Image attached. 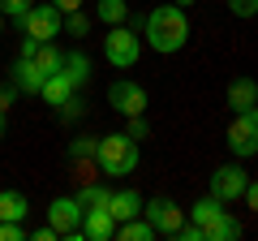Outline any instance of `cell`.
<instances>
[{"label":"cell","mask_w":258,"mask_h":241,"mask_svg":"<svg viewBox=\"0 0 258 241\" xmlns=\"http://www.w3.org/2000/svg\"><path fill=\"white\" fill-rule=\"evenodd\" d=\"M142 43L159 56H172L189 43V18H185L181 5H155V9L142 18Z\"/></svg>","instance_id":"cell-1"},{"label":"cell","mask_w":258,"mask_h":241,"mask_svg":"<svg viewBox=\"0 0 258 241\" xmlns=\"http://www.w3.org/2000/svg\"><path fill=\"white\" fill-rule=\"evenodd\" d=\"M95 164H99L103 176H129L138 168V138H129V134H108V138H99Z\"/></svg>","instance_id":"cell-2"},{"label":"cell","mask_w":258,"mask_h":241,"mask_svg":"<svg viewBox=\"0 0 258 241\" xmlns=\"http://www.w3.org/2000/svg\"><path fill=\"white\" fill-rule=\"evenodd\" d=\"M103 56H108L112 69H134L142 56V35L134 26H108V35H103Z\"/></svg>","instance_id":"cell-3"},{"label":"cell","mask_w":258,"mask_h":241,"mask_svg":"<svg viewBox=\"0 0 258 241\" xmlns=\"http://www.w3.org/2000/svg\"><path fill=\"white\" fill-rule=\"evenodd\" d=\"M82 215H86V207H82V198H52L47 203V224H52L60 237H69V241H82Z\"/></svg>","instance_id":"cell-4"},{"label":"cell","mask_w":258,"mask_h":241,"mask_svg":"<svg viewBox=\"0 0 258 241\" xmlns=\"http://www.w3.org/2000/svg\"><path fill=\"white\" fill-rule=\"evenodd\" d=\"M18 26H22V35H30V39H60V30H64V13L56 9L52 0H47V5H30L26 18H22Z\"/></svg>","instance_id":"cell-5"},{"label":"cell","mask_w":258,"mask_h":241,"mask_svg":"<svg viewBox=\"0 0 258 241\" xmlns=\"http://www.w3.org/2000/svg\"><path fill=\"white\" fill-rule=\"evenodd\" d=\"M228 151L237 159L258 155V120L249 116V112H232V120H228Z\"/></svg>","instance_id":"cell-6"},{"label":"cell","mask_w":258,"mask_h":241,"mask_svg":"<svg viewBox=\"0 0 258 241\" xmlns=\"http://www.w3.org/2000/svg\"><path fill=\"white\" fill-rule=\"evenodd\" d=\"M108 103L120 112V116H147V91H142L138 82H129V78H116V82L108 86Z\"/></svg>","instance_id":"cell-7"},{"label":"cell","mask_w":258,"mask_h":241,"mask_svg":"<svg viewBox=\"0 0 258 241\" xmlns=\"http://www.w3.org/2000/svg\"><path fill=\"white\" fill-rule=\"evenodd\" d=\"M245 186H249V172L237 164H224L211 172V194L220 198V203H237V198H245Z\"/></svg>","instance_id":"cell-8"},{"label":"cell","mask_w":258,"mask_h":241,"mask_svg":"<svg viewBox=\"0 0 258 241\" xmlns=\"http://www.w3.org/2000/svg\"><path fill=\"white\" fill-rule=\"evenodd\" d=\"M142 215H147V220L155 224V232H159V237H172V232L185 224V211L172 203V198H151V203H142Z\"/></svg>","instance_id":"cell-9"},{"label":"cell","mask_w":258,"mask_h":241,"mask_svg":"<svg viewBox=\"0 0 258 241\" xmlns=\"http://www.w3.org/2000/svg\"><path fill=\"white\" fill-rule=\"evenodd\" d=\"M26 61H30V65H35L43 78H52V74H60V65H64V52L56 47V39H39V43H35V52H30Z\"/></svg>","instance_id":"cell-10"},{"label":"cell","mask_w":258,"mask_h":241,"mask_svg":"<svg viewBox=\"0 0 258 241\" xmlns=\"http://www.w3.org/2000/svg\"><path fill=\"white\" fill-rule=\"evenodd\" d=\"M82 237H91V241L116 237V220H112V211H103V207H86V215H82Z\"/></svg>","instance_id":"cell-11"},{"label":"cell","mask_w":258,"mask_h":241,"mask_svg":"<svg viewBox=\"0 0 258 241\" xmlns=\"http://www.w3.org/2000/svg\"><path fill=\"white\" fill-rule=\"evenodd\" d=\"M142 203L147 198L138 194V190H112V198H108V211H112V220H134V215H142Z\"/></svg>","instance_id":"cell-12"},{"label":"cell","mask_w":258,"mask_h":241,"mask_svg":"<svg viewBox=\"0 0 258 241\" xmlns=\"http://www.w3.org/2000/svg\"><path fill=\"white\" fill-rule=\"evenodd\" d=\"M258 103V82L254 78H232L228 82V108L232 112H249Z\"/></svg>","instance_id":"cell-13"},{"label":"cell","mask_w":258,"mask_h":241,"mask_svg":"<svg viewBox=\"0 0 258 241\" xmlns=\"http://www.w3.org/2000/svg\"><path fill=\"white\" fill-rule=\"evenodd\" d=\"M241 237V224L232 220V211H220L215 220L203 224V241H237Z\"/></svg>","instance_id":"cell-14"},{"label":"cell","mask_w":258,"mask_h":241,"mask_svg":"<svg viewBox=\"0 0 258 241\" xmlns=\"http://www.w3.org/2000/svg\"><path fill=\"white\" fill-rule=\"evenodd\" d=\"M43 82H47V78L30 65L26 56H18V65H13V86H18V91H26V95H39V91H43Z\"/></svg>","instance_id":"cell-15"},{"label":"cell","mask_w":258,"mask_h":241,"mask_svg":"<svg viewBox=\"0 0 258 241\" xmlns=\"http://www.w3.org/2000/svg\"><path fill=\"white\" fill-rule=\"evenodd\" d=\"M116 237L120 241H155L159 232H155V224H151L147 215H134V220H120L116 224Z\"/></svg>","instance_id":"cell-16"},{"label":"cell","mask_w":258,"mask_h":241,"mask_svg":"<svg viewBox=\"0 0 258 241\" xmlns=\"http://www.w3.org/2000/svg\"><path fill=\"white\" fill-rule=\"evenodd\" d=\"M60 69H64V78H69L78 91L91 82V56H86V52H64V65Z\"/></svg>","instance_id":"cell-17"},{"label":"cell","mask_w":258,"mask_h":241,"mask_svg":"<svg viewBox=\"0 0 258 241\" xmlns=\"http://www.w3.org/2000/svg\"><path fill=\"white\" fill-rule=\"evenodd\" d=\"M30 215V198L22 190H0V220H26Z\"/></svg>","instance_id":"cell-18"},{"label":"cell","mask_w":258,"mask_h":241,"mask_svg":"<svg viewBox=\"0 0 258 241\" xmlns=\"http://www.w3.org/2000/svg\"><path fill=\"white\" fill-rule=\"evenodd\" d=\"M74 91H78V86L69 82V78H64V69H60V74H52V78H47V82H43V91H39V95H43V99L52 103V108H60V103L69 99V95H74Z\"/></svg>","instance_id":"cell-19"},{"label":"cell","mask_w":258,"mask_h":241,"mask_svg":"<svg viewBox=\"0 0 258 241\" xmlns=\"http://www.w3.org/2000/svg\"><path fill=\"white\" fill-rule=\"evenodd\" d=\"M95 18L108 26H120V22H129V0H95Z\"/></svg>","instance_id":"cell-20"},{"label":"cell","mask_w":258,"mask_h":241,"mask_svg":"<svg viewBox=\"0 0 258 241\" xmlns=\"http://www.w3.org/2000/svg\"><path fill=\"white\" fill-rule=\"evenodd\" d=\"M220 211H228V203H220L215 194H207V198H198V203L189 207V220L198 224V228H203V224H207V220H215Z\"/></svg>","instance_id":"cell-21"},{"label":"cell","mask_w":258,"mask_h":241,"mask_svg":"<svg viewBox=\"0 0 258 241\" xmlns=\"http://www.w3.org/2000/svg\"><path fill=\"white\" fill-rule=\"evenodd\" d=\"M78 198H82V207H103V211H108L112 190H108V186H95V181H91V186H82V190H78Z\"/></svg>","instance_id":"cell-22"},{"label":"cell","mask_w":258,"mask_h":241,"mask_svg":"<svg viewBox=\"0 0 258 241\" xmlns=\"http://www.w3.org/2000/svg\"><path fill=\"white\" fill-rule=\"evenodd\" d=\"M56 116H60L64 125H74V120H82V116H86V103H82V95L74 91V95H69V99L60 103V108H56Z\"/></svg>","instance_id":"cell-23"},{"label":"cell","mask_w":258,"mask_h":241,"mask_svg":"<svg viewBox=\"0 0 258 241\" xmlns=\"http://www.w3.org/2000/svg\"><path fill=\"white\" fill-rule=\"evenodd\" d=\"M64 35H74V39L91 35V18H86L82 9H78V13H64Z\"/></svg>","instance_id":"cell-24"},{"label":"cell","mask_w":258,"mask_h":241,"mask_svg":"<svg viewBox=\"0 0 258 241\" xmlns=\"http://www.w3.org/2000/svg\"><path fill=\"white\" fill-rule=\"evenodd\" d=\"M95 147H99V142L82 134V138H74V142H69V155H74V159H95Z\"/></svg>","instance_id":"cell-25"},{"label":"cell","mask_w":258,"mask_h":241,"mask_svg":"<svg viewBox=\"0 0 258 241\" xmlns=\"http://www.w3.org/2000/svg\"><path fill=\"white\" fill-rule=\"evenodd\" d=\"M22 237H26L22 220H0V241H22Z\"/></svg>","instance_id":"cell-26"},{"label":"cell","mask_w":258,"mask_h":241,"mask_svg":"<svg viewBox=\"0 0 258 241\" xmlns=\"http://www.w3.org/2000/svg\"><path fill=\"white\" fill-rule=\"evenodd\" d=\"M30 5H35V0H0V9H5V18H26V9H30Z\"/></svg>","instance_id":"cell-27"},{"label":"cell","mask_w":258,"mask_h":241,"mask_svg":"<svg viewBox=\"0 0 258 241\" xmlns=\"http://www.w3.org/2000/svg\"><path fill=\"white\" fill-rule=\"evenodd\" d=\"M224 5H228L237 18H254V13H258V0H224Z\"/></svg>","instance_id":"cell-28"},{"label":"cell","mask_w":258,"mask_h":241,"mask_svg":"<svg viewBox=\"0 0 258 241\" xmlns=\"http://www.w3.org/2000/svg\"><path fill=\"white\" fill-rule=\"evenodd\" d=\"M125 134H129V138H138V142H142V138H147V134H151L147 116H129V130H125Z\"/></svg>","instance_id":"cell-29"},{"label":"cell","mask_w":258,"mask_h":241,"mask_svg":"<svg viewBox=\"0 0 258 241\" xmlns=\"http://www.w3.org/2000/svg\"><path fill=\"white\" fill-rule=\"evenodd\" d=\"M245 207L258 211V181H254V176H249V186H245Z\"/></svg>","instance_id":"cell-30"},{"label":"cell","mask_w":258,"mask_h":241,"mask_svg":"<svg viewBox=\"0 0 258 241\" xmlns=\"http://www.w3.org/2000/svg\"><path fill=\"white\" fill-rule=\"evenodd\" d=\"M13 95H18V86H0V112L13 108Z\"/></svg>","instance_id":"cell-31"},{"label":"cell","mask_w":258,"mask_h":241,"mask_svg":"<svg viewBox=\"0 0 258 241\" xmlns=\"http://www.w3.org/2000/svg\"><path fill=\"white\" fill-rule=\"evenodd\" d=\"M30 237H35V241H56V237H60V232H56L52 224H43V228H35V232H30Z\"/></svg>","instance_id":"cell-32"},{"label":"cell","mask_w":258,"mask_h":241,"mask_svg":"<svg viewBox=\"0 0 258 241\" xmlns=\"http://www.w3.org/2000/svg\"><path fill=\"white\" fill-rule=\"evenodd\" d=\"M52 5H56L60 13H78V9H82V0H52Z\"/></svg>","instance_id":"cell-33"},{"label":"cell","mask_w":258,"mask_h":241,"mask_svg":"<svg viewBox=\"0 0 258 241\" xmlns=\"http://www.w3.org/2000/svg\"><path fill=\"white\" fill-rule=\"evenodd\" d=\"M5 116H9V112H0V138H5Z\"/></svg>","instance_id":"cell-34"},{"label":"cell","mask_w":258,"mask_h":241,"mask_svg":"<svg viewBox=\"0 0 258 241\" xmlns=\"http://www.w3.org/2000/svg\"><path fill=\"white\" fill-rule=\"evenodd\" d=\"M0 35H5V9H0Z\"/></svg>","instance_id":"cell-35"},{"label":"cell","mask_w":258,"mask_h":241,"mask_svg":"<svg viewBox=\"0 0 258 241\" xmlns=\"http://www.w3.org/2000/svg\"><path fill=\"white\" fill-rule=\"evenodd\" d=\"M249 116H254V120H258V103H254V108H249Z\"/></svg>","instance_id":"cell-36"},{"label":"cell","mask_w":258,"mask_h":241,"mask_svg":"<svg viewBox=\"0 0 258 241\" xmlns=\"http://www.w3.org/2000/svg\"><path fill=\"white\" fill-rule=\"evenodd\" d=\"M176 5H198V0H176Z\"/></svg>","instance_id":"cell-37"}]
</instances>
